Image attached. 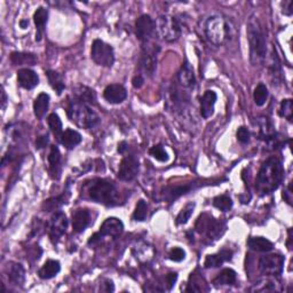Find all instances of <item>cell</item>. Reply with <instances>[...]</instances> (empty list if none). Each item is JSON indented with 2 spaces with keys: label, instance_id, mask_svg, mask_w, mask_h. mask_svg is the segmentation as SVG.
<instances>
[{
  "label": "cell",
  "instance_id": "6da1fadb",
  "mask_svg": "<svg viewBox=\"0 0 293 293\" xmlns=\"http://www.w3.org/2000/svg\"><path fill=\"white\" fill-rule=\"evenodd\" d=\"M284 170L281 161L271 157L261 165L256 179V189L261 196L272 194L281 186Z\"/></svg>",
  "mask_w": 293,
  "mask_h": 293
},
{
  "label": "cell",
  "instance_id": "7a4b0ae2",
  "mask_svg": "<svg viewBox=\"0 0 293 293\" xmlns=\"http://www.w3.org/2000/svg\"><path fill=\"white\" fill-rule=\"evenodd\" d=\"M81 193L88 199L105 206L119 204V194L114 184L104 179H93L83 186Z\"/></svg>",
  "mask_w": 293,
  "mask_h": 293
},
{
  "label": "cell",
  "instance_id": "3957f363",
  "mask_svg": "<svg viewBox=\"0 0 293 293\" xmlns=\"http://www.w3.org/2000/svg\"><path fill=\"white\" fill-rule=\"evenodd\" d=\"M247 40L250 45V59L253 65L262 64L267 55V37L258 17H251L246 28Z\"/></svg>",
  "mask_w": 293,
  "mask_h": 293
},
{
  "label": "cell",
  "instance_id": "277c9868",
  "mask_svg": "<svg viewBox=\"0 0 293 293\" xmlns=\"http://www.w3.org/2000/svg\"><path fill=\"white\" fill-rule=\"evenodd\" d=\"M205 36L210 42L215 46L228 44L234 37V27L232 22L221 15L210 16L204 26Z\"/></svg>",
  "mask_w": 293,
  "mask_h": 293
},
{
  "label": "cell",
  "instance_id": "5b68a950",
  "mask_svg": "<svg viewBox=\"0 0 293 293\" xmlns=\"http://www.w3.org/2000/svg\"><path fill=\"white\" fill-rule=\"evenodd\" d=\"M70 121L80 128H93L100 124L99 115L88 104L80 102L78 100H71L66 109Z\"/></svg>",
  "mask_w": 293,
  "mask_h": 293
},
{
  "label": "cell",
  "instance_id": "8992f818",
  "mask_svg": "<svg viewBox=\"0 0 293 293\" xmlns=\"http://www.w3.org/2000/svg\"><path fill=\"white\" fill-rule=\"evenodd\" d=\"M196 229L199 234H205L209 239L217 241L223 235L226 224L209 214H201L196 222Z\"/></svg>",
  "mask_w": 293,
  "mask_h": 293
},
{
  "label": "cell",
  "instance_id": "52a82bcc",
  "mask_svg": "<svg viewBox=\"0 0 293 293\" xmlns=\"http://www.w3.org/2000/svg\"><path fill=\"white\" fill-rule=\"evenodd\" d=\"M91 59L100 66L111 68L115 63V52L112 46L103 40L95 39L91 47Z\"/></svg>",
  "mask_w": 293,
  "mask_h": 293
},
{
  "label": "cell",
  "instance_id": "ba28073f",
  "mask_svg": "<svg viewBox=\"0 0 293 293\" xmlns=\"http://www.w3.org/2000/svg\"><path fill=\"white\" fill-rule=\"evenodd\" d=\"M156 28L163 40L173 42L181 36V26L175 17L170 15H161L158 17Z\"/></svg>",
  "mask_w": 293,
  "mask_h": 293
},
{
  "label": "cell",
  "instance_id": "9c48e42d",
  "mask_svg": "<svg viewBox=\"0 0 293 293\" xmlns=\"http://www.w3.org/2000/svg\"><path fill=\"white\" fill-rule=\"evenodd\" d=\"M160 52V47L157 45H149L148 42L143 44L140 68L148 77H151L157 69V56Z\"/></svg>",
  "mask_w": 293,
  "mask_h": 293
},
{
  "label": "cell",
  "instance_id": "30bf717a",
  "mask_svg": "<svg viewBox=\"0 0 293 293\" xmlns=\"http://www.w3.org/2000/svg\"><path fill=\"white\" fill-rule=\"evenodd\" d=\"M284 267V258L281 254H267L259 260V269L267 276H280Z\"/></svg>",
  "mask_w": 293,
  "mask_h": 293
},
{
  "label": "cell",
  "instance_id": "8fae6325",
  "mask_svg": "<svg viewBox=\"0 0 293 293\" xmlns=\"http://www.w3.org/2000/svg\"><path fill=\"white\" fill-rule=\"evenodd\" d=\"M68 228V219L62 211H57L51 218L49 223L50 238L53 243H57Z\"/></svg>",
  "mask_w": 293,
  "mask_h": 293
},
{
  "label": "cell",
  "instance_id": "7c38bea8",
  "mask_svg": "<svg viewBox=\"0 0 293 293\" xmlns=\"http://www.w3.org/2000/svg\"><path fill=\"white\" fill-rule=\"evenodd\" d=\"M156 30V22L152 20L150 15L143 14L136 22V32L138 39L146 44L152 37Z\"/></svg>",
  "mask_w": 293,
  "mask_h": 293
},
{
  "label": "cell",
  "instance_id": "4fadbf2b",
  "mask_svg": "<svg viewBox=\"0 0 293 293\" xmlns=\"http://www.w3.org/2000/svg\"><path fill=\"white\" fill-rule=\"evenodd\" d=\"M139 170H140V165H139L138 158L133 155L125 156L119 165L118 179L122 181H132L138 175Z\"/></svg>",
  "mask_w": 293,
  "mask_h": 293
},
{
  "label": "cell",
  "instance_id": "5bb4252c",
  "mask_svg": "<svg viewBox=\"0 0 293 293\" xmlns=\"http://www.w3.org/2000/svg\"><path fill=\"white\" fill-rule=\"evenodd\" d=\"M103 98L111 104H119L127 98V91L123 85L111 84L108 85L103 91Z\"/></svg>",
  "mask_w": 293,
  "mask_h": 293
},
{
  "label": "cell",
  "instance_id": "9a60e30c",
  "mask_svg": "<svg viewBox=\"0 0 293 293\" xmlns=\"http://www.w3.org/2000/svg\"><path fill=\"white\" fill-rule=\"evenodd\" d=\"M124 230V223L122 222L121 219L118 218H108L104 220V222L101 224L100 227V236H110V237H117L118 235H121Z\"/></svg>",
  "mask_w": 293,
  "mask_h": 293
},
{
  "label": "cell",
  "instance_id": "2e32d148",
  "mask_svg": "<svg viewBox=\"0 0 293 293\" xmlns=\"http://www.w3.org/2000/svg\"><path fill=\"white\" fill-rule=\"evenodd\" d=\"M218 95L214 91H206L200 98V115L204 119H208L213 116L214 105L217 103Z\"/></svg>",
  "mask_w": 293,
  "mask_h": 293
},
{
  "label": "cell",
  "instance_id": "e0dca14e",
  "mask_svg": "<svg viewBox=\"0 0 293 293\" xmlns=\"http://www.w3.org/2000/svg\"><path fill=\"white\" fill-rule=\"evenodd\" d=\"M17 81L25 89H32L39 84V76L31 69L23 68L17 71Z\"/></svg>",
  "mask_w": 293,
  "mask_h": 293
},
{
  "label": "cell",
  "instance_id": "ac0fdd59",
  "mask_svg": "<svg viewBox=\"0 0 293 293\" xmlns=\"http://www.w3.org/2000/svg\"><path fill=\"white\" fill-rule=\"evenodd\" d=\"M233 251L232 250H221L220 252L215 254H210V256L206 257L204 261L205 268H217L222 266L224 262L230 261L233 259Z\"/></svg>",
  "mask_w": 293,
  "mask_h": 293
},
{
  "label": "cell",
  "instance_id": "d6986e66",
  "mask_svg": "<svg viewBox=\"0 0 293 293\" xmlns=\"http://www.w3.org/2000/svg\"><path fill=\"white\" fill-rule=\"evenodd\" d=\"M177 81H179V84L185 88H193L196 85V78L193 66L190 65L188 61H186L185 63L182 64L179 74H177Z\"/></svg>",
  "mask_w": 293,
  "mask_h": 293
},
{
  "label": "cell",
  "instance_id": "ffe728a7",
  "mask_svg": "<svg viewBox=\"0 0 293 293\" xmlns=\"http://www.w3.org/2000/svg\"><path fill=\"white\" fill-rule=\"evenodd\" d=\"M8 281L14 285H22L26 281V271L21 263L9 262L6 268Z\"/></svg>",
  "mask_w": 293,
  "mask_h": 293
},
{
  "label": "cell",
  "instance_id": "44dd1931",
  "mask_svg": "<svg viewBox=\"0 0 293 293\" xmlns=\"http://www.w3.org/2000/svg\"><path fill=\"white\" fill-rule=\"evenodd\" d=\"M47 20H49V11L45 7H38L33 14V21L36 25V41H40L44 36Z\"/></svg>",
  "mask_w": 293,
  "mask_h": 293
},
{
  "label": "cell",
  "instance_id": "7402d4cb",
  "mask_svg": "<svg viewBox=\"0 0 293 293\" xmlns=\"http://www.w3.org/2000/svg\"><path fill=\"white\" fill-rule=\"evenodd\" d=\"M91 223V213L88 210L79 209L73 213V228L76 233H83Z\"/></svg>",
  "mask_w": 293,
  "mask_h": 293
},
{
  "label": "cell",
  "instance_id": "603a6c76",
  "mask_svg": "<svg viewBox=\"0 0 293 293\" xmlns=\"http://www.w3.org/2000/svg\"><path fill=\"white\" fill-rule=\"evenodd\" d=\"M49 164L51 176L53 179L59 180L61 176V153L59 148L56 146L51 147V151L49 155Z\"/></svg>",
  "mask_w": 293,
  "mask_h": 293
},
{
  "label": "cell",
  "instance_id": "cb8c5ba5",
  "mask_svg": "<svg viewBox=\"0 0 293 293\" xmlns=\"http://www.w3.org/2000/svg\"><path fill=\"white\" fill-rule=\"evenodd\" d=\"M74 99L80 101L85 104H95L97 103V93L87 86L79 85L74 89Z\"/></svg>",
  "mask_w": 293,
  "mask_h": 293
},
{
  "label": "cell",
  "instance_id": "d4e9b609",
  "mask_svg": "<svg viewBox=\"0 0 293 293\" xmlns=\"http://www.w3.org/2000/svg\"><path fill=\"white\" fill-rule=\"evenodd\" d=\"M237 282V274L232 268H224L221 271L218 276L213 280V284L215 286L223 285H234Z\"/></svg>",
  "mask_w": 293,
  "mask_h": 293
},
{
  "label": "cell",
  "instance_id": "484cf974",
  "mask_svg": "<svg viewBox=\"0 0 293 293\" xmlns=\"http://www.w3.org/2000/svg\"><path fill=\"white\" fill-rule=\"evenodd\" d=\"M81 140H83V138H81L80 133L75 131V129L68 128L62 133L59 142L66 149H74L76 146L79 145Z\"/></svg>",
  "mask_w": 293,
  "mask_h": 293
},
{
  "label": "cell",
  "instance_id": "4316f807",
  "mask_svg": "<svg viewBox=\"0 0 293 293\" xmlns=\"http://www.w3.org/2000/svg\"><path fill=\"white\" fill-rule=\"evenodd\" d=\"M50 107V95L46 93H40L33 101V112L38 119H41L45 116Z\"/></svg>",
  "mask_w": 293,
  "mask_h": 293
},
{
  "label": "cell",
  "instance_id": "83f0119b",
  "mask_svg": "<svg viewBox=\"0 0 293 293\" xmlns=\"http://www.w3.org/2000/svg\"><path fill=\"white\" fill-rule=\"evenodd\" d=\"M60 272L61 263L57 260H49L39 269L38 275H39V277L42 278V280H51V278L55 277Z\"/></svg>",
  "mask_w": 293,
  "mask_h": 293
},
{
  "label": "cell",
  "instance_id": "f1b7e54d",
  "mask_svg": "<svg viewBox=\"0 0 293 293\" xmlns=\"http://www.w3.org/2000/svg\"><path fill=\"white\" fill-rule=\"evenodd\" d=\"M249 247L257 252H271L274 250V244L265 237H250L247 241Z\"/></svg>",
  "mask_w": 293,
  "mask_h": 293
},
{
  "label": "cell",
  "instance_id": "f546056e",
  "mask_svg": "<svg viewBox=\"0 0 293 293\" xmlns=\"http://www.w3.org/2000/svg\"><path fill=\"white\" fill-rule=\"evenodd\" d=\"M11 62L13 65H36L38 59L35 54L30 53L13 52L11 54Z\"/></svg>",
  "mask_w": 293,
  "mask_h": 293
},
{
  "label": "cell",
  "instance_id": "4dcf8cb0",
  "mask_svg": "<svg viewBox=\"0 0 293 293\" xmlns=\"http://www.w3.org/2000/svg\"><path fill=\"white\" fill-rule=\"evenodd\" d=\"M46 76H47V79H49L51 87L55 91L57 95H61L65 88L63 76L59 73H56V71L54 70H47Z\"/></svg>",
  "mask_w": 293,
  "mask_h": 293
},
{
  "label": "cell",
  "instance_id": "1f68e13d",
  "mask_svg": "<svg viewBox=\"0 0 293 293\" xmlns=\"http://www.w3.org/2000/svg\"><path fill=\"white\" fill-rule=\"evenodd\" d=\"M258 127H259V136L260 138L265 139L267 141H271L275 137V129H274L273 124L271 123L268 118H259L258 121Z\"/></svg>",
  "mask_w": 293,
  "mask_h": 293
},
{
  "label": "cell",
  "instance_id": "d6a6232c",
  "mask_svg": "<svg viewBox=\"0 0 293 293\" xmlns=\"http://www.w3.org/2000/svg\"><path fill=\"white\" fill-rule=\"evenodd\" d=\"M209 291V287L206 285L204 278L196 275V274H191L189 278V284L187 286L186 292H203Z\"/></svg>",
  "mask_w": 293,
  "mask_h": 293
},
{
  "label": "cell",
  "instance_id": "836d02e7",
  "mask_svg": "<svg viewBox=\"0 0 293 293\" xmlns=\"http://www.w3.org/2000/svg\"><path fill=\"white\" fill-rule=\"evenodd\" d=\"M47 123H49V126L51 128V132L54 134V137L56 138V140L59 141L60 138L62 136V122L59 117V115L57 114H51L49 118H47Z\"/></svg>",
  "mask_w": 293,
  "mask_h": 293
},
{
  "label": "cell",
  "instance_id": "e575fe53",
  "mask_svg": "<svg viewBox=\"0 0 293 293\" xmlns=\"http://www.w3.org/2000/svg\"><path fill=\"white\" fill-rule=\"evenodd\" d=\"M269 97L268 88L265 84H259L253 92V100L258 107H262L265 105Z\"/></svg>",
  "mask_w": 293,
  "mask_h": 293
},
{
  "label": "cell",
  "instance_id": "d590c367",
  "mask_svg": "<svg viewBox=\"0 0 293 293\" xmlns=\"http://www.w3.org/2000/svg\"><path fill=\"white\" fill-rule=\"evenodd\" d=\"M191 189H194V184L193 185H184V186L171 187V188H169L166 191V198H169L170 200L176 199L177 197L188 194Z\"/></svg>",
  "mask_w": 293,
  "mask_h": 293
},
{
  "label": "cell",
  "instance_id": "8d00e7d4",
  "mask_svg": "<svg viewBox=\"0 0 293 293\" xmlns=\"http://www.w3.org/2000/svg\"><path fill=\"white\" fill-rule=\"evenodd\" d=\"M66 198L64 194L61 195V196H57V197H53V198H50L44 201V204H42V210L47 211V212H51V211H54L57 210L60 208L61 205H63L66 203Z\"/></svg>",
  "mask_w": 293,
  "mask_h": 293
},
{
  "label": "cell",
  "instance_id": "74e56055",
  "mask_svg": "<svg viewBox=\"0 0 293 293\" xmlns=\"http://www.w3.org/2000/svg\"><path fill=\"white\" fill-rule=\"evenodd\" d=\"M195 203H188L187 204L184 209L181 210V212L179 213V215L176 217L175 220V223L177 226H181V224H186L188 222V220L190 219L191 215L194 213V210H195Z\"/></svg>",
  "mask_w": 293,
  "mask_h": 293
},
{
  "label": "cell",
  "instance_id": "f35d334b",
  "mask_svg": "<svg viewBox=\"0 0 293 293\" xmlns=\"http://www.w3.org/2000/svg\"><path fill=\"white\" fill-rule=\"evenodd\" d=\"M213 205L223 212H228L233 208V200L227 195H221L213 199Z\"/></svg>",
  "mask_w": 293,
  "mask_h": 293
},
{
  "label": "cell",
  "instance_id": "ab89813d",
  "mask_svg": "<svg viewBox=\"0 0 293 293\" xmlns=\"http://www.w3.org/2000/svg\"><path fill=\"white\" fill-rule=\"evenodd\" d=\"M251 291L256 292H274V291H280V289H277V284L272 280H262L258 283V284L254 285Z\"/></svg>",
  "mask_w": 293,
  "mask_h": 293
},
{
  "label": "cell",
  "instance_id": "60d3db41",
  "mask_svg": "<svg viewBox=\"0 0 293 293\" xmlns=\"http://www.w3.org/2000/svg\"><path fill=\"white\" fill-rule=\"evenodd\" d=\"M280 116L285 118L289 121L290 123L292 122V115H293V102L291 99H286V100H283L281 102L280 105Z\"/></svg>",
  "mask_w": 293,
  "mask_h": 293
},
{
  "label": "cell",
  "instance_id": "b9f144b4",
  "mask_svg": "<svg viewBox=\"0 0 293 293\" xmlns=\"http://www.w3.org/2000/svg\"><path fill=\"white\" fill-rule=\"evenodd\" d=\"M148 215V206L147 203L143 199H140L138 201L136 206V210L133 212V219L136 221H145Z\"/></svg>",
  "mask_w": 293,
  "mask_h": 293
},
{
  "label": "cell",
  "instance_id": "7bdbcfd3",
  "mask_svg": "<svg viewBox=\"0 0 293 293\" xmlns=\"http://www.w3.org/2000/svg\"><path fill=\"white\" fill-rule=\"evenodd\" d=\"M149 153L155 158L156 161L158 162H162V163H165L169 161V153H167V151L164 149V147H163L162 145H157V146H153L150 150H149Z\"/></svg>",
  "mask_w": 293,
  "mask_h": 293
},
{
  "label": "cell",
  "instance_id": "ee69618b",
  "mask_svg": "<svg viewBox=\"0 0 293 293\" xmlns=\"http://www.w3.org/2000/svg\"><path fill=\"white\" fill-rule=\"evenodd\" d=\"M169 257L172 261L181 262L186 259V251L181 247H173L170 251Z\"/></svg>",
  "mask_w": 293,
  "mask_h": 293
},
{
  "label": "cell",
  "instance_id": "f6af8a7d",
  "mask_svg": "<svg viewBox=\"0 0 293 293\" xmlns=\"http://www.w3.org/2000/svg\"><path fill=\"white\" fill-rule=\"evenodd\" d=\"M236 137L239 142L243 143V145H246V143L250 142V139H251V133H250L249 129L245 126H241L237 129Z\"/></svg>",
  "mask_w": 293,
  "mask_h": 293
},
{
  "label": "cell",
  "instance_id": "bcb514c9",
  "mask_svg": "<svg viewBox=\"0 0 293 293\" xmlns=\"http://www.w3.org/2000/svg\"><path fill=\"white\" fill-rule=\"evenodd\" d=\"M177 280V274L176 273H169L165 276V289L167 291H171L172 287L174 286L175 282Z\"/></svg>",
  "mask_w": 293,
  "mask_h": 293
},
{
  "label": "cell",
  "instance_id": "7dc6e473",
  "mask_svg": "<svg viewBox=\"0 0 293 293\" xmlns=\"http://www.w3.org/2000/svg\"><path fill=\"white\" fill-rule=\"evenodd\" d=\"M49 142H50L49 134H44V136L37 138V140H36V148H37V149L45 148L47 145H49Z\"/></svg>",
  "mask_w": 293,
  "mask_h": 293
},
{
  "label": "cell",
  "instance_id": "c3c4849f",
  "mask_svg": "<svg viewBox=\"0 0 293 293\" xmlns=\"http://www.w3.org/2000/svg\"><path fill=\"white\" fill-rule=\"evenodd\" d=\"M283 9H282V13L284 14L286 16H291L292 13H293V2L292 0H287V2H284L282 4Z\"/></svg>",
  "mask_w": 293,
  "mask_h": 293
},
{
  "label": "cell",
  "instance_id": "681fc988",
  "mask_svg": "<svg viewBox=\"0 0 293 293\" xmlns=\"http://www.w3.org/2000/svg\"><path fill=\"white\" fill-rule=\"evenodd\" d=\"M145 84V78L141 75H138L132 79V85L134 88H141Z\"/></svg>",
  "mask_w": 293,
  "mask_h": 293
},
{
  "label": "cell",
  "instance_id": "f907efd6",
  "mask_svg": "<svg viewBox=\"0 0 293 293\" xmlns=\"http://www.w3.org/2000/svg\"><path fill=\"white\" fill-rule=\"evenodd\" d=\"M103 285L105 286L104 289H102L103 291H105V292H114V291H115V285H114L112 281H110V280H105Z\"/></svg>",
  "mask_w": 293,
  "mask_h": 293
},
{
  "label": "cell",
  "instance_id": "816d5d0a",
  "mask_svg": "<svg viewBox=\"0 0 293 293\" xmlns=\"http://www.w3.org/2000/svg\"><path fill=\"white\" fill-rule=\"evenodd\" d=\"M291 196H292V191H291V184H290L289 187H287V191H285V193L283 194V198H284L287 203L291 204V200H292Z\"/></svg>",
  "mask_w": 293,
  "mask_h": 293
},
{
  "label": "cell",
  "instance_id": "f5cc1de1",
  "mask_svg": "<svg viewBox=\"0 0 293 293\" xmlns=\"http://www.w3.org/2000/svg\"><path fill=\"white\" fill-rule=\"evenodd\" d=\"M127 150V143L125 141H122L121 143L118 145V152L119 153H125V151Z\"/></svg>",
  "mask_w": 293,
  "mask_h": 293
},
{
  "label": "cell",
  "instance_id": "db71d44e",
  "mask_svg": "<svg viewBox=\"0 0 293 293\" xmlns=\"http://www.w3.org/2000/svg\"><path fill=\"white\" fill-rule=\"evenodd\" d=\"M20 27H21V29H27L29 27V21L28 20H21Z\"/></svg>",
  "mask_w": 293,
  "mask_h": 293
},
{
  "label": "cell",
  "instance_id": "11a10c76",
  "mask_svg": "<svg viewBox=\"0 0 293 293\" xmlns=\"http://www.w3.org/2000/svg\"><path fill=\"white\" fill-rule=\"evenodd\" d=\"M2 95H3V109H5V107H6V102H7V97H6V94H5V91H3V93H2Z\"/></svg>",
  "mask_w": 293,
  "mask_h": 293
}]
</instances>
